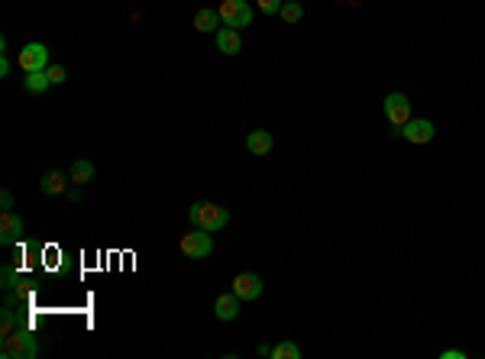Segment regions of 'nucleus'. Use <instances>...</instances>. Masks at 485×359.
I'll return each mask as SVG.
<instances>
[{
  "instance_id": "obj_1",
  "label": "nucleus",
  "mask_w": 485,
  "mask_h": 359,
  "mask_svg": "<svg viewBox=\"0 0 485 359\" xmlns=\"http://www.w3.org/2000/svg\"><path fill=\"white\" fill-rule=\"evenodd\" d=\"M0 356L4 359H36L39 356V344H36L32 330L26 327V324H20L10 336H4V340H0Z\"/></svg>"
},
{
  "instance_id": "obj_2",
  "label": "nucleus",
  "mask_w": 485,
  "mask_h": 359,
  "mask_svg": "<svg viewBox=\"0 0 485 359\" xmlns=\"http://www.w3.org/2000/svg\"><path fill=\"white\" fill-rule=\"evenodd\" d=\"M188 220H191L194 227H201V230H207V233H217V230H227V224H230V210L220 208V204H210V201H198V204L188 208Z\"/></svg>"
},
{
  "instance_id": "obj_3",
  "label": "nucleus",
  "mask_w": 485,
  "mask_h": 359,
  "mask_svg": "<svg viewBox=\"0 0 485 359\" xmlns=\"http://www.w3.org/2000/svg\"><path fill=\"white\" fill-rule=\"evenodd\" d=\"M178 249H182L184 259H207L210 249H214V239H210V233L207 230L194 227L191 233H184V237L178 239Z\"/></svg>"
},
{
  "instance_id": "obj_4",
  "label": "nucleus",
  "mask_w": 485,
  "mask_h": 359,
  "mask_svg": "<svg viewBox=\"0 0 485 359\" xmlns=\"http://www.w3.org/2000/svg\"><path fill=\"white\" fill-rule=\"evenodd\" d=\"M382 111H385V120H389L391 127H395V133H401V127H408V120H411V101H408V94H389L382 101Z\"/></svg>"
},
{
  "instance_id": "obj_5",
  "label": "nucleus",
  "mask_w": 485,
  "mask_h": 359,
  "mask_svg": "<svg viewBox=\"0 0 485 359\" xmlns=\"http://www.w3.org/2000/svg\"><path fill=\"white\" fill-rule=\"evenodd\" d=\"M217 13H220L223 26H233V30H243V26L253 23V7H249L246 0H223L220 7H217Z\"/></svg>"
},
{
  "instance_id": "obj_6",
  "label": "nucleus",
  "mask_w": 485,
  "mask_h": 359,
  "mask_svg": "<svg viewBox=\"0 0 485 359\" xmlns=\"http://www.w3.org/2000/svg\"><path fill=\"white\" fill-rule=\"evenodd\" d=\"M49 46L46 42H30L26 49H20V72H46L49 68Z\"/></svg>"
},
{
  "instance_id": "obj_7",
  "label": "nucleus",
  "mask_w": 485,
  "mask_h": 359,
  "mask_svg": "<svg viewBox=\"0 0 485 359\" xmlns=\"http://www.w3.org/2000/svg\"><path fill=\"white\" fill-rule=\"evenodd\" d=\"M230 291L237 298H243V301H256V298L263 295V279H259L256 272H239L237 279H233Z\"/></svg>"
},
{
  "instance_id": "obj_8",
  "label": "nucleus",
  "mask_w": 485,
  "mask_h": 359,
  "mask_svg": "<svg viewBox=\"0 0 485 359\" xmlns=\"http://www.w3.org/2000/svg\"><path fill=\"white\" fill-rule=\"evenodd\" d=\"M23 217L16 214V210H4L0 214V243L4 246H13V243H20L23 239Z\"/></svg>"
},
{
  "instance_id": "obj_9",
  "label": "nucleus",
  "mask_w": 485,
  "mask_h": 359,
  "mask_svg": "<svg viewBox=\"0 0 485 359\" xmlns=\"http://www.w3.org/2000/svg\"><path fill=\"white\" fill-rule=\"evenodd\" d=\"M434 133H437V130H434V123H430V120H408V127H401V133L398 136H405L408 143L411 146H427V143H434Z\"/></svg>"
},
{
  "instance_id": "obj_10",
  "label": "nucleus",
  "mask_w": 485,
  "mask_h": 359,
  "mask_svg": "<svg viewBox=\"0 0 485 359\" xmlns=\"http://www.w3.org/2000/svg\"><path fill=\"white\" fill-rule=\"evenodd\" d=\"M239 308H243V298H237L233 291H223V295H217V301H214L217 320H237Z\"/></svg>"
},
{
  "instance_id": "obj_11",
  "label": "nucleus",
  "mask_w": 485,
  "mask_h": 359,
  "mask_svg": "<svg viewBox=\"0 0 485 359\" xmlns=\"http://www.w3.org/2000/svg\"><path fill=\"white\" fill-rule=\"evenodd\" d=\"M217 49H220L223 56H239V49H243V36H239V30H233V26H220V30H217Z\"/></svg>"
},
{
  "instance_id": "obj_12",
  "label": "nucleus",
  "mask_w": 485,
  "mask_h": 359,
  "mask_svg": "<svg viewBox=\"0 0 485 359\" xmlns=\"http://www.w3.org/2000/svg\"><path fill=\"white\" fill-rule=\"evenodd\" d=\"M68 172H58V168H52V172H46V175L39 178V191L42 194H62L65 188H68Z\"/></svg>"
},
{
  "instance_id": "obj_13",
  "label": "nucleus",
  "mask_w": 485,
  "mask_h": 359,
  "mask_svg": "<svg viewBox=\"0 0 485 359\" xmlns=\"http://www.w3.org/2000/svg\"><path fill=\"white\" fill-rule=\"evenodd\" d=\"M23 320H20V314H16V304H13V295L4 301V311H0V340L4 336H10L16 327H20Z\"/></svg>"
},
{
  "instance_id": "obj_14",
  "label": "nucleus",
  "mask_w": 485,
  "mask_h": 359,
  "mask_svg": "<svg viewBox=\"0 0 485 359\" xmlns=\"http://www.w3.org/2000/svg\"><path fill=\"white\" fill-rule=\"evenodd\" d=\"M272 146H275V139H272L269 130H253V133L246 136V149L253 152V156H269Z\"/></svg>"
},
{
  "instance_id": "obj_15",
  "label": "nucleus",
  "mask_w": 485,
  "mask_h": 359,
  "mask_svg": "<svg viewBox=\"0 0 485 359\" xmlns=\"http://www.w3.org/2000/svg\"><path fill=\"white\" fill-rule=\"evenodd\" d=\"M91 178H94V165H91L88 159L72 162V168H68V182L78 184V188H84V184H88Z\"/></svg>"
},
{
  "instance_id": "obj_16",
  "label": "nucleus",
  "mask_w": 485,
  "mask_h": 359,
  "mask_svg": "<svg viewBox=\"0 0 485 359\" xmlns=\"http://www.w3.org/2000/svg\"><path fill=\"white\" fill-rule=\"evenodd\" d=\"M220 13H217V10H198V13H194V30L198 32H217L220 30Z\"/></svg>"
},
{
  "instance_id": "obj_17",
  "label": "nucleus",
  "mask_w": 485,
  "mask_h": 359,
  "mask_svg": "<svg viewBox=\"0 0 485 359\" xmlns=\"http://www.w3.org/2000/svg\"><path fill=\"white\" fill-rule=\"evenodd\" d=\"M304 350L294 340H282V344L272 346V359H301Z\"/></svg>"
},
{
  "instance_id": "obj_18",
  "label": "nucleus",
  "mask_w": 485,
  "mask_h": 359,
  "mask_svg": "<svg viewBox=\"0 0 485 359\" xmlns=\"http://www.w3.org/2000/svg\"><path fill=\"white\" fill-rule=\"evenodd\" d=\"M49 84H52V81H49L46 72H26V78H23V88L30 91V94H42Z\"/></svg>"
},
{
  "instance_id": "obj_19",
  "label": "nucleus",
  "mask_w": 485,
  "mask_h": 359,
  "mask_svg": "<svg viewBox=\"0 0 485 359\" xmlns=\"http://www.w3.org/2000/svg\"><path fill=\"white\" fill-rule=\"evenodd\" d=\"M279 16L285 20V23H298V20L304 16V7L298 4V0H285V4H282V10H279Z\"/></svg>"
},
{
  "instance_id": "obj_20",
  "label": "nucleus",
  "mask_w": 485,
  "mask_h": 359,
  "mask_svg": "<svg viewBox=\"0 0 485 359\" xmlns=\"http://www.w3.org/2000/svg\"><path fill=\"white\" fill-rule=\"evenodd\" d=\"M16 285H20V275H16V263L4 265V288H7V291H13Z\"/></svg>"
},
{
  "instance_id": "obj_21",
  "label": "nucleus",
  "mask_w": 485,
  "mask_h": 359,
  "mask_svg": "<svg viewBox=\"0 0 485 359\" xmlns=\"http://www.w3.org/2000/svg\"><path fill=\"white\" fill-rule=\"evenodd\" d=\"M282 4H285V0H256L259 13H265V16H275L282 10Z\"/></svg>"
},
{
  "instance_id": "obj_22",
  "label": "nucleus",
  "mask_w": 485,
  "mask_h": 359,
  "mask_svg": "<svg viewBox=\"0 0 485 359\" xmlns=\"http://www.w3.org/2000/svg\"><path fill=\"white\" fill-rule=\"evenodd\" d=\"M46 75H49V81H52V84H62V81L68 78V75H65V68H62V65H49V68H46Z\"/></svg>"
},
{
  "instance_id": "obj_23",
  "label": "nucleus",
  "mask_w": 485,
  "mask_h": 359,
  "mask_svg": "<svg viewBox=\"0 0 485 359\" xmlns=\"http://www.w3.org/2000/svg\"><path fill=\"white\" fill-rule=\"evenodd\" d=\"M0 204H4V210H10V208H13V194L4 191V194H0Z\"/></svg>"
},
{
  "instance_id": "obj_24",
  "label": "nucleus",
  "mask_w": 485,
  "mask_h": 359,
  "mask_svg": "<svg viewBox=\"0 0 485 359\" xmlns=\"http://www.w3.org/2000/svg\"><path fill=\"white\" fill-rule=\"evenodd\" d=\"M0 75H10V56H7V52L0 56Z\"/></svg>"
},
{
  "instance_id": "obj_25",
  "label": "nucleus",
  "mask_w": 485,
  "mask_h": 359,
  "mask_svg": "<svg viewBox=\"0 0 485 359\" xmlns=\"http://www.w3.org/2000/svg\"><path fill=\"white\" fill-rule=\"evenodd\" d=\"M440 356H443V359H462V356H466V353H462V350H443V353H440Z\"/></svg>"
},
{
  "instance_id": "obj_26",
  "label": "nucleus",
  "mask_w": 485,
  "mask_h": 359,
  "mask_svg": "<svg viewBox=\"0 0 485 359\" xmlns=\"http://www.w3.org/2000/svg\"><path fill=\"white\" fill-rule=\"evenodd\" d=\"M68 198H72V204H78V201H84V194H81V188H78V184H75L72 191H68Z\"/></svg>"
}]
</instances>
